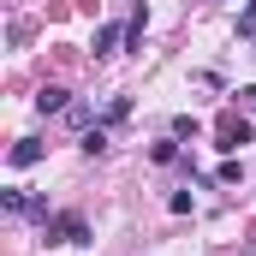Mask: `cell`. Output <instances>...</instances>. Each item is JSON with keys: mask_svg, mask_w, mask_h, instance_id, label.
<instances>
[{"mask_svg": "<svg viewBox=\"0 0 256 256\" xmlns=\"http://www.w3.org/2000/svg\"><path fill=\"white\" fill-rule=\"evenodd\" d=\"M196 131H202V126H196L191 114H179V120H173V137H179V143H185V137H196Z\"/></svg>", "mask_w": 256, "mask_h": 256, "instance_id": "cell-14", "label": "cell"}, {"mask_svg": "<svg viewBox=\"0 0 256 256\" xmlns=\"http://www.w3.org/2000/svg\"><path fill=\"white\" fill-rule=\"evenodd\" d=\"M214 179H220V185H238V179H244V167H238V161H220V167H214Z\"/></svg>", "mask_w": 256, "mask_h": 256, "instance_id": "cell-12", "label": "cell"}, {"mask_svg": "<svg viewBox=\"0 0 256 256\" xmlns=\"http://www.w3.org/2000/svg\"><path fill=\"white\" fill-rule=\"evenodd\" d=\"M120 42H126V30H120V24H96L90 54H96V60H114V54H120Z\"/></svg>", "mask_w": 256, "mask_h": 256, "instance_id": "cell-3", "label": "cell"}, {"mask_svg": "<svg viewBox=\"0 0 256 256\" xmlns=\"http://www.w3.org/2000/svg\"><path fill=\"white\" fill-rule=\"evenodd\" d=\"M238 36L256 42V0H244V12H238Z\"/></svg>", "mask_w": 256, "mask_h": 256, "instance_id": "cell-11", "label": "cell"}, {"mask_svg": "<svg viewBox=\"0 0 256 256\" xmlns=\"http://www.w3.org/2000/svg\"><path fill=\"white\" fill-rule=\"evenodd\" d=\"M143 30H149V12L137 6V12H131V24H126V48H143Z\"/></svg>", "mask_w": 256, "mask_h": 256, "instance_id": "cell-7", "label": "cell"}, {"mask_svg": "<svg viewBox=\"0 0 256 256\" xmlns=\"http://www.w3.org/2000/svg\"><path fill=\"white\" fill-rule=\"evenodd\" d=\"M0 208H6V214H30V196L12 185V191H0Z\"/></svg>", "mask_w": 256, "mask_h": 256, "instance_id": "cell-10", "label": "cell"}, {"mask_svg": "<svg viewBox=\"0 0 256 256\" xmlns=\"http://www.w3.org/2000/svg\"><path fill=\"white\" fill-rule=\"evenodd\" d=\"M42 238H48V244H90V220H84L78 208L48 214V220H42Z\"/></svg>", "mask_w": 256, "mask_h": 256, "instance_id": "cell-1", "label": "cell"}, {"mask_svg": "<svg viewBox=\"0 0 256 256\" xmlns=\"http://www.w3.org/2000/svg\"><path fill=\"white\" fill-rule=\"evenodd\" d=\"M167 208H173V214H191L196 196H191V191H173V196H167Z\"/></svg>", "mask_w": 256, "mask_h": 256, "instance_id": "cell-13", "label": "cell"}, {"mask_svg": "<svg viewBox=\"0 0 256 256\" xmlns=\"http://www.w3.org/2000/svg\"><path fill=\"white\" fill-rule=\"evenodd\" d=\"M131 114V96H114V102H108V126H114V120H126Z\"/></svg>", "mask_w": 256, "mask_h": 256, "instance_id": "cell-15", "label": "cell"}, {"mask_svg": "<svg viewBox=\"0 0 256 256\" xmlns=\"http://www.w3.org/2000/svg\"><path fill=\"white\" fill-rule=\"evenodd\" d=\"M6 161H12V167H36V161H42V137H18Z\"/></svg>", "mask_w": 256, "mask_h": 256, "instance_id": "cell-4", "label": "cell"}, {"mask_svg": "<svg viewBox=\"0 0 256 256\" xmlns=\"http://www.w3.org/2000/svg\"><path fill=\"white\" fill-rule=\"evenodd\" d=\"M66 108H72V96H66L60 84H48V90L36 96V114H42V120H48V114H66Z\"/></svg>", "mask_w": 256, "mask_h": 256, "instance_id": "cell-5", "label": "cell"}, {"mask_svg": "<svg viewBox=\"0 0 256 256\" xmlns=\"http://www.w3.org/2000/svg\"><path fill=\"white\" fill-rule=\"evenodd\" d=\"M149 161H155V167H173V161H185V155H179V137H161V143H149Z\"/></svg>", "mask_w": 256, "mask_h": 256, "instance_id": "cell-6", "label": "cell"}, {"mask_svg": "<svg viewBox=\"0 0 256 256\" xmlns=\"http://www.w3.org/2000/svg\"><path fill=\"white\" fill-rule=\"evenodd\" d=\"M244 143H250V120H238V108L214 120V149H226V155H232V149H244Z\"/></svg>", "mask_w": 256, "mask_h": 256, "instance_id": "cell-2", "label": "cell"}, {"mask_svg": "<svg viewBox=\"0 0 256 256\" xmlns=\"http://www.w3.org/2000/svg\"><path fill=\"white\" fill-rule=\"evenodd\" d=\"M66 126H72V131H90V126H96V114H90L84 102H72V108H66Z\"/></svg>", "mask_w": 256, "mask_h": 256, "instance_id": "cell-8", "label": "cell"}, {"mask_svg": "<svg viewBox=\"0 0 256 256\" xmlns=\"http://www.w3.org/2000/svg\"><path fill=\"white\" fill-rule=\"evenodd\" d=\"M238 96V108H250V120H256V84H244V90H232Z\"/></svg>", "mask_w": 256, "mask_h": 256, "instance_id": "cell-16", "label": "cell"}, {"mask_svg": "<svg viewBox=\"0 0 256 256\" xmlns=\"http://www.w3.org/2000/svg\"><path fill=\"white\" fill-rule=\"evenodd\" d=\"M84 155H108V126H90V131H84Z\"/></svg>", "mask_w": 256, "mask_h": 256, "instance_id": "cell-9", "label": "cell"}]
</instances>
